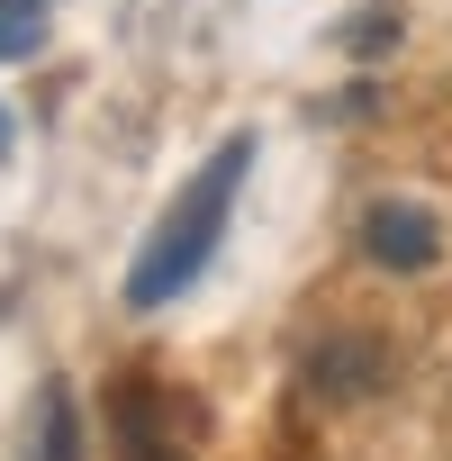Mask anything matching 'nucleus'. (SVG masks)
<instances>
[{"label":"nucleus","mask_w":452,"mask_h":461,"mask_svg":"<svg viewBox=\"0 0 452 461\" xmlns=\"http://www.w3.org/2000/svg\"><path fill=\"white\" fill-rule=\"evenodd\" d=\"M254 172V136H226L199 172H190V190L172 199V217L145 236V254H136V272H127V308H172L199 272H208V254H217V236H226V208H236V181Z\"/></svg>","instance_id":"f257e3e1"},{"label":"nucleus","mask_w":452,"mask_h":461,"mask_svg":"<svg viewBox=\"0 0 452 461\" xmlns=\"http://www.w3.org/2000/svg\"><path fill=\"white\" fill-rule=\"evenodd\" d=\"M389 371H398V353H389V335H371V326H317V335H308V353H299L308 398H335V407L380 398V389H389Z\"/></svg>","instance_id":"f03ea898"},{"label":"nucleus","mask_w":452,"mask_h":461,"mask_svg":"<svg viewBox=\"0 0 452 461\" xmlns=\"http://www.w3.org/2000/svg\"><path fill=\"white\" fill-rule=\"evenodd\" d=\"M362 254H371L380 272H434V263H443V226H434V208H416V199H371V208H362Z\"/></svg>","instance_id":"7ed1b4c3"},{"label":"nucleus","mask_w":452,"mask_h":461,"mask_svg":"<svg viewBox=\"0 0 452 461\" xmlns=\"http://www.w3.org/2000/svg\"><path fill=\"white\" fill-rule=\"evenodd\" d=\"M154 398H163V389L127 380V389H118V407H109V416H118V443H127V461H181V452L154 434Z\"/></svg>","instance_id":"20e7f679"},{"label":"nucleus","mask_w":452,"mask_h":461,"mask_svg":"<svg viewBox=\"0 0 452 461\" xmlns=\"http://www.w3.org/2000/svg\"><path fill=\"white\" fill-rule=\"evenodd\" d=\"M46 46V10L37 0H0V64H28Z\"/></svg>","instance_id":"39448f33"},{"label":"nucleus","mask_w":452,"mask_h":461,"mask_svg":"<svg viewBox=\"0 0 452 461\" xmlns=\"http://www.w3.org/2000/svg\"><path fill=\"white\" fill-rule=\"evenodd\" d=\"M46 461H82V425H73L64 389H46Z\"/></svg>","instance_id":"423d86ee"},{"label":"nucleus","mask_w":452,"mask_h":461,"mask_svg":"<svg viewBox=\"0 0 452 461\" xmlns=\"http://www.w3.org/2000/svg\"><path fill=\"white\" fill-rule=\"evenodd\" d=\"M344 46H353V55H380V46H398V19H353Z\"/></svg>","instance_id":"0eeeda50"},{"label":"nucleus","mask_w":452,"mask_h":461,"mask_svg":"<svg viewBox=\"0 0 452 461\" xmlns=\"http://www.w3.org/2000/svg\"><path fill=\"white\" fill-rule=\"evenodd\" d=\"M0 154H10V118H0Z\"/></svg>","instance_id":"6e6552de"}]
</instances>
